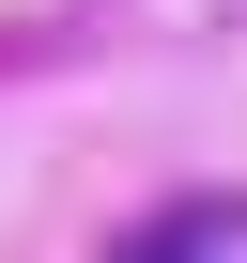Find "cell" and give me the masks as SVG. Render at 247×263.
I'll use <instances>...</instances> for the list:
<instances>
[{
    "label": "cell",
    "mask_w": 247,
    "mask_h": 263,
    "mask_svg": "<svg viewBox=\"0 0 247 263\" xmlns=\"http://www.w3.org/2000/svg\"><path fill=\"white\" fill-rule=\"evenodd\" d=\"M139 263H247V201H155Z\"/></svg>",
    "instance_id": "6da1fadb"
}]
</instances>
